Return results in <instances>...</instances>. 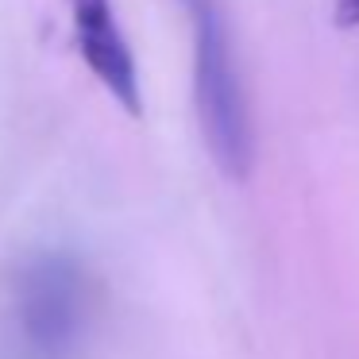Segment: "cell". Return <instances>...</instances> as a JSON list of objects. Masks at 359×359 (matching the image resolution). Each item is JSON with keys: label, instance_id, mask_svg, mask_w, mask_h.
I'll return each instance as SVG.
<instances>
[{"label": "cell", "instance_id": "6da1fadb", "mask_svg": "<svg viewBox=\"0 0 359 359\" xmlns=\"http://www.w3.org/2000/svg\"><path fill=\"white\" fill-rule=\"evenodd\" d=\"M194 35V101L201 135L224 178H248L255 163V135L243 93L236 43L220 0H182Z\"/></svg>", "mask_w": 359, "mask_h": 359}, {"label": "cell", "instance_id": "7a4b0ae2", "mask_svg": "<svg viewBox=\"0 0 359 359\" xmlns=\"http://www.w3.org/2000/svg\"><path fill=\"white\" fill-rule=\"evenodd\" d=\"M16 317L27 344L47 359H66L89 325L86 271L66 251H39L20 266Z\"/></svg>", "mask_w": 359, "mask_h": 359}, {"label": "cell", "instance_id": "3957f363", "mask_svg": "<svg viewBox=\"0 0 359 359\" xmlns=\"http://www.w3.org/2000/svg\"><path fill=\"white\" fill-rule=\"evenodd\" d=\"M70 24L78 43L81 62L89 66L101 89L120 104L124 112H143V89H140V66H135L132 43L116 20L112 0H70Z\"/></svg>", "mask_w": 359, "mask_h": 359}, {"label": "cell", "instance_id": "277c9868", "mask_svg": "<svg viewBox=\"0 0 359 359\" xmlns=\"http://www.w3.org/2000/svg\"><path fill=\"white\" fill-rule=\"evenodd\" d=\"M336 24L359 27V0H336Z\"/></svg>", "mask_w": 359, "mask_h": 359}]
</instances>
